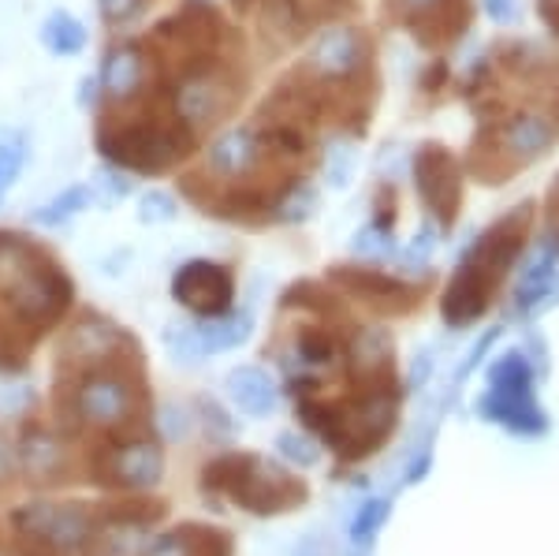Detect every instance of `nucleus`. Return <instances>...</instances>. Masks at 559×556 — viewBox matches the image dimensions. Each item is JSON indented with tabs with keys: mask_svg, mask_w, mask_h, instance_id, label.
Wrapping results in <instances>:
<instances>
[{
	"mask_svg": "<svg viewBox=\"0 0 559 556\" xmlns=\"http://www.w3.org/2000/svg\"><path fill=\"white\" fill-rule=\"evenodd\" d=\"M414 184H418V194L432 210V217L452 228L459 205H463V179H459L452 154L444 146H421L414 157Z\"/></svg>",
	"mask_w": 559,
	"mask_h": 556,
	"instance_id": "nucleus-6",
	"label": "nucleus"
},
{
	"mask_svg": "<svg viewBox=\"0 0 559 556\" xmlns=\"http://www.w3.org/2000/svg\"><path fill=\"white\" fill-rule=\"evenodd\" d=\"M90 202H94V191H90V187H68L64 194L45 202L41 210L34 213V221L45 224V228H60V224H68L71 217H79L83 210H90Z\"/></svg>",
	"mask_w": 559,
	"mask_h": 556,
	"instance_id": "nucleus-21",
	"label": "nucleus"
},
{
	"mask_svg": "<svg viewBox=\"0 0 559 556\" xmlns=\"http://www.w3.org/2000/svg\"><path fill=\"white\" fill-rule=\"evenodd\" d=\"M202 486L228 489V497L254 516H276L306 500V486L299 478L269 468V463L254 460V456H239V452L213 460L202 474Z\"/></svg>",
	"mask_w": 559,
	"mask_h": 556,
	"instance_id": "nucleus-2",
	"label": "nucleus"
},
{
	"mask_svg": "<svg viewBox=\"0 0 559 556\" xmlns=\"http://www.w3.org/2000/svg\"><path fill=\"white\" fill-rule=\"evenodd\" d=\"M530 224H534V205L522 202L471 247V255L463 258V265L455 269L452 284L444 292L440 310H444L448 326H471L492 307L503 276H508V265L515 262L522 244H526Z\"/></svg>",
	"mask_w": 559,
	"mask_h": 556,
	"instance_id": "nucleus-1",
	"label": "nucleus"
},
{
	"mask_svg": "<svg viewBox=\"0 0 559 556\" xmlns=\"http://www.w3.org/2000/svg\"><path fill=\"white\" fill-rule=\"evenodd\" d=\"M173 217H176V202H173V194H165V191H150V194H142L139 221H146V224H160V221H173Z\"/></svg>",
	"mask_w": 559,
	"mask_h": 556,
	"instance_id": "nucleus-25",
	"label": "nucleus"
},
{
	"mask_svg": "<svg viewBox=\"0 0 559 556\" xmlns=\"http://www.w3.org/2000/svg\"><path fill=\"white\" fill-rule=\"evenodd\" d=\"M265 146L254 131H228L210 146V165L221 176H247L258 165Z\"/></svg>",
	"mask_w": 559,
	"mask_h": 556,
	"instance_id": "nucleus-15",
	"label": "nucleus"
},
{
	"mask_svg": "<svg viewBox=\"0 0 559 556\" xmlns=\"http://www.w3.org/2000/svg\"><path fill=\"white\" fill-rule=\"evenodd\" d=\"M146 556H194V537H191V527H183V531H173L165 537H157V542L150 545Z\"/></svg>",
	"mask_w": 559,
	"mask_h": 556,
	"instance_id": "nucleus-27",
	"label": "nucleus"
},
{
	"mask_svg": "<svg viewBox=\"0 0 559 556\" xmlns=\"http://www.w3.org/2000/svg\"><path fill=\"white\" fill-rule=\"evenodd\" d=\"M548 232H552V239L559 244V179L552 184V191H548Z\"/></svg>",
	"mask_w": 559,
	"mask_h": 556,
	"instance_id": "nucleus-33",
	"label": "nucleus"
},
{
	"mask_svg": "<svg viewBox=\"0 0 559 556\" xmlns=\"http://www.w3.org/2000/svg\"><path fill=\"white\" fill-rule=\"evenodd\" d=\"M299 355L310 366H329L336 358V340L324 333V329H306L299 336Z\"/></svg>",
	"mask_w": 559,
	"mask_h": 556,
	"instance_id": "nucleus-22",
	"label": "nucleus"
},
{
	"mask_svg": "<svg viewBox=\"0 0 559 556\" xmlns=\"http://www.w3.org/2000/svg\"><path fill=\"white\" fill-rule=\"evenodd\" d=\"M355 255H366V258H384V255H392V228H381V224H369L362 236H355Z\"/></svg>",
	"mask_w": 559,
	"mask_h": 556,
	"instance_id": "nucleus-23",
	"label": "nucleus"
},
{
	"mask_svg": "<svg viewBox=\"0 0 559 556\" xmlns=\"http://www.w3.org/2000/svg\"><path fill=\"white\" fill-rule=\"evenodd\" d=\"M388 505L384 500H373V505H366V512L355 519V542H369V534L377 531V523L384 519Z\"/></svg>",
	"mask_w": 559,
	"mask_h": 556,
	"instance_id": "nucleus-29",
	"label": "nucleus"
},
{
	"mask_svg": "<svg viewBox=\"0 0 559 556\" xmlns=\"http://www.w3.org/2000/svg\"><path fill=\"white\" fill-rule=\"evenodd\" d=\"M548 281H552V255H545L540 262H534V269L526 273V281H522V292H519L522 307H526V303H534V295L545 292Z\"/></svg>",
	"mask_w": 559,
	"mask_h": 556,
	"instance_id": "nucleus-26",
	"label": "nucleus"
},
{
	"mask_svg": "<svg viewBox=\"0 0 559 556\" xmlns=\"http://www.w3.org/2000/svg\"><path fill=\"white\" fill-rule=\"evenodd\" d=\"M15 531L23 542H38L57 556H79L94 542V516L79 505H23Z\"/></svg>",
	"mask_w": 559,
	"mask_h": 556,
	"instance_id": "nucleus-4",
	"label": "nucleus"
},
{
	"mask_svg": "<svg viewBox=\"0 0 559 556\" xmlns=\"http://www.w3.org/2000/svg\"><path fill=\"white\" fill-rule=\"evenodd\" d=\"M150 75V60L142 57L139 45H120V49L108 52L105 71H102V86L112 102H131Z\"/></svg>",
	"mask_w": 559,
	"mask_h": 556,
	"instance_id": "nucleus-12",
	"label": "nucleus"
},
{
	"mask_svg": "<svg viewBox=\"0 0 559 556\" xmlns=\"http://www.w3.org/2000/svg\"><path fill=\"white\" fill-rule=\"evenodd\" d=\"M228 392L242 415H269L276 403V385L258 366H239L236 374H228Z\"/></svg>",
	"mask_w": 559,
	"mask_h": 556,
	"instance_id": "nucleus-16",
	"label": "nucleus"
},
{
	"mask_svg": "<svg viewBox=\"0 0 559 556\" xmlns=\"http://www.w3.org/2000/svg\"><path fill=\"white\" fill-rule=\"evenodd\" d=\"M194 139L187 123H160V120H134V123H112L97 134V150L112 161L116 168L131 173H165L176 161L191 154Z\"/></svg>",
	"mask_w": 559,
	"mask_h": 556,
	"instance_id": "nucleus-3",
	"label": "nucleus"
},
{
	"mask_svg": "<svg viewBox=\"0 0 559 556\" xmlns=\"http://www.w3.org/2000/svg\"><path fill=\"white\" fill-rule=\"evenodd\" d=\"M292 4H295V12H302L306 20H313V15H321L324 8H332L336 0H292Z\"/></svg>",
	"mask_w": 559,
	"mask_h": 556,
	"instance_id": "nucleus-34",
	"label": "nucleus"
},
{
	"mask_svg": "<svg viewBox=\"0 0 559 556\" xmlns=\"http://www.w3.org/2000/svg\"><path fill=\"white\" fill-rule=\"evenodd\" d=\"M280 452L287 456L292 463H299V468H310L313 460H318V448H313L306 437H299V434H280Z\"/></svg>",
	"mask_w": 559,
	"mask_h": 556,
	"instance_id": "nucleus-28",
	"label": "nucleus"
},
{
	"mask_svg": "<svg viewBox=\"0 0 559 556\" xmlns=\"http://www.w3.org/2000/svg\"><path fill=\"white\" fill-rule=\"evenodd\" d=\"M20 468L26 471L31 482H52L60 468H64V445L41 426L26 429L20 441Z\"/></svg>",
	"mask_w": 559,
	"mask_h": 556,
	"instance_id": "nucleus-14",
	"label": "nucleus"
},
{
	"mask_svg": "<svg viewBox=\"0 0 559 556\" xmlns=\"http://www.w3.org/2000/svg\"><path fill=\"white\" fill-rule=\"evenodd\" d=\"M231 102H236V86L216 68H191L176 83V116L187 128L221 120L231 109Z\"/></svg>",
	"mask_w": 559,
	"mask_h": 556,
	"instance_id": "nucleus-8",
	"label": "nucleus"
},
{
	"mask_svg": "<svg viewBox=\"0 0 559 556\" xmlns=\"http://www.w3.org/2000/svg\"><path fill=\"white\" fill-rule=\"evenodd\" d=\"M392 4L426 45L452 42L466 26V20H452V15H448V8H459L463 0H392Z\"/></svg>",
	"mask_w": 559,
	"mask_h": 556,
	"instance_id": "nucleus-10",
	"label": "nucleus"
},
{
	"mask_svg": "<svg viewBox=\"0 0 559 556\" xmlns=\"http://www.w3.org/2000/svg\"><path fill=\"white\" fill-rule=\"evenodd\" d=\"M236 4H247V0H236Z\"/></svg>",
	"mask_w": 559,
	"mask_h": 556,
	"instance_id": "nucleus-38",
	"label": "nucleus"
},
{
	"mask_svg": "<svg viewBox=\"0 0 559 556\" xmlns=\"http://www.w3.org/2000/svg\"><path fill=\"white\" fill-rule=\"evenodd\" d=\"M41 42H45V49L57 52V57H75L86 45V26L71 12H52L49 20L41 23Z\"/></svg>",
	"mask_w": 559,
	"mask_h": 556,
	"instance_id": "nucleus-19",
	"label": "nucleus"
},
{
	"mask_svg": "<svg viewBox=\"0 0 559 556\" xmlns=\"http://www.w3.org/2000/svg\"><path fill=\"white\" fill-rule=\"evenodd\" d=\"M26 154H31V139H26L23 131H15V128L0 131V199H4L15 179H20Z\"/></svg>",
	"mask_w": 559,
	"mask_h": 556,
	"instance_id": "nucleus-20",
	"label": "nucleus"
},
{
	"mask_svg": "<svg viewBox=\"0 0 559 556\" xmlns=\"http://www.w3.org/2000/svg\"><path fill=\"white\" fill-rule=\"evenodd\" d=\"M75 411L90 426L116 429L131 423L139 411V389L112 370H90L75 389Z\"/></svg>",
	"mask_w": 559,
	"mask_h": 556,
	"instance_id": "nucleus-5",
	"label": "nucleus"
},
{
	"mask_svg": "<svg viewBox=\"0 0 559 556\" xmlns=\"http://www.w3.org/2000/svg\"><path fill=\"white\" fill-rule=\"evenodd\" d=\"M142 8V0H102V12H105V20H112V23H123V20H131L134 12Z\"/></svg>",
	"mask_w": 559,
	"mask_h": 556,
	"instance_id": "nucleus-30",
	"label": "nucleus"
},
{
	"mask_svg": "<svg viewBox=\"0 0 559 556\" xmlns=\"http://www.w3.org/2000/svg\"><path fill=\"white\" fill-rule=\"evenodd\" d=\"M116 347H120V333H112L102 321H83V326L71 329V336L64 340V363L71 366L102 363Z\"/></svg>",
	"mask_w": 559,
	"mask_h": 556,
	"instance_id": "nucleus-17",
	"label": "nucleus"
},
{
	"mask_svg": "<svg viewBox=\"0 0 559 556\" xmlns=\"http://www.w3.org/2000/svg\"><path fill=\"white\" fill-rule=\"evenodd\" d=\"M332 276H336V284L355 292L358 299H369L377 307H400V310L414 307V288L395 281V276L373 273V269H336Z\"/></svg>",
	"mask_w": 559,
	"mask_h": 556,
	"instance_id": "nucleus-13",
	"label": "nucleus"
},
{
	"mask_svg": "<svg viewBox=\"0 0 559 556\" xmlns=\"http://www.w3.org/2000/svg\"><path fill=\"white\" fill-rule=\"evenodd\" d=\"M20 468V460L12 456V448H8L4 441H0V482H8L12 478V471Z\"/></svg>",
	"mask_w": 559,
	"mask_h": 556,
	"instance_id": "nucleus-35",
	"label": "nucleus"
},
{
	"mask_svg": "<svg viewBox=\"0 0 559 556\" xmlns=\"http://www.w3.org/2000/svg\"><path fill=\"white\" fill-rule=\"evenodd\" d=\"M481 4H485V12H489L496 23L515 20V0H481Z\"/></svg>",
	"mask_w": 559,
	"mask_h": 556,
	"instance_id": "nucleus-32",
	"label": "nucleus"
},
{
	"mask_svg": "<svg viewBox=\"0 0 559 556\" xmlns=\"http://www.w3.org/2000/svg\"><path fill=\"white\" fill-rule=\"evenodd\" d=\"M432 236H437V232H432L429 224H426V228H421L418 236H414V244H411V250H407V262H414V258H418V262H426L429 250L437 247V239H432Z\"/></svg>",
	"mask_w": 559,
	"mask_h": 556,
	"instance_id": "nucleus-31",
	"label": "nucleus"
},
{
	"mask_svg": "<svg viewBox=\"0 0 559 556\" xmlns=\"http://www.w3.org/2000/svg\"><path fill=\"white\" fill-rule=\"evenodd\" d=\"M94 471L102 474V482H116L123 489H150L165 474V452L153 441H128L105 448Z\"/></svg>",
	"mask_w": 559,
	"mask_h": 556,
	"instance_id": "nucleus-9",
	"label": "nucleus"
},
{
	"mask_svg": "<svg viewBox=\"0 0 559 556\" xmlns=\"http://www.w3.org/2000/svg\"><path fill=\"white\" fill-rule=\"evenodd\" d=\"M102 179H105V187H108V194H112V199H116V194H120V199H123V194L131 191V184H128V179H123V176H116V173H105Z\"/></svg>",
	"mask_w": 559,
	"mask_h": 556,
	"instance_id": "nucleus-37",
	"label": "nucleus"
},
{
	"mask_svg": "<svg viewBox=\"0 0 559 556\" xmlns=\"http://www.w3.org/2000/svg\"><path fill=\"white\" fill-rule=\"evenodd\" d=\"M559 128L548 116H537V113H526L519 120H511V128H503V146L511 150L515 157L530 161V157H540L548 146L556 142Z\"/></svg>",
	"mask_w": 559,
	"mask_h": 556,
	"instance_id": "nucleus-18",
	"label": "nucleus"
},
{
	"mask_svg": "<svg viewBox=\"0 0 559 556\" xmlns=\"http://www.w3.org/2000/svg\"><path fill=\"white\" fill-rule=\"evenodd\" d=\"M173 295L176 303H183L187 310L202 314V318H221L236 299V281H231V273L224 265L194 258V262L176 269Z\"/></svg>",
	"mask_w": 559,
	"mask_h": 556,
	"instance_id": "nucleus-7",
	"label": "nucleus"
},
{
	"mask_svg": "<svg viewBox=\"0 0 559 556\" xmlns=\"http://www.w3.org/2000/svg\"><path fill=\"white\" fill-rule=\"evenodd\" d=\"M540 15H545L548 31L559 38V0H540Z\"/></svg>",
	"mask_w": 559,
	"mask_h": 556,
	"instance_id": "nucleus-36",
	"label": "nucleus"
},
{
	"mask_svg": "<svg viewBox=\"0 0 559 556\" xmlns=\"http://www.w3.org/2000/svg\"><path fill=\"white\" fill-rule=\"evenodd\" d=\"M362 38L350 26H336V31H324L310 49V68L324 79H347L362 64Z\"/></svg>",
	"mask_w": 559,
	"mask_h": 556,
	"instance_id": "nucleus-11",
	"label": "nucleus"
},
{
	"mask_svg": "<svg viewBox=\"0 0 559 556\" xmlns=\"http://www.w3.org/2000/svg\"><path fill=\"white\" fill-rule=\"evenodd\" d=\"M313 205H318V194H313L306 184H299V187H292V194H287L276 210H280V217H284V221H306Z\"/></svg>",
	"mask_w": 559,
	"mask_h": 556,
	"instance_id": "nucleus-24",
	"label": "nucleus"
}]
</instances>
